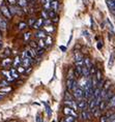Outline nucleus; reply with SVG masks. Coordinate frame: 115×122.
<instances>
[{
	"label": "nucleus",
	"instance_id": "nucleus-24",
	"mask_svg": "<svg viewBox=\"0 0 115 122\" xmlns=\"http://www.w3.org/2000/svg\"><path fill=\"white\" fill-rule=\"evenodd\" d=\"M107 108V102L104 99V100H102L101 102H99V109L101 110V111H104V110Z\"/></svg>",
	"mask_w": 115,
	"mask_h": 122
},
{
	"label": "nucleus",
	"instance_id": "nucleus-4",
	"mask_svg": "<svg viewBox=\"0 0 115 122\" xmlns=\"http://www.w3.org/2000/svg\"><path fill=\"white\" fill-rule=\"evenodd\" d=\"M77 107H78V109H81V110H86V108L88 107V102L85 99H80V100H78V102H77Z\"/></svg>",
	"mask_w": 115,
	"mask_h": 122
},
{
	"label": "nucleus",
	"instance_id": "nucleus-12",
	"mask_svg": "<svg viewBox=\"0 0 115 122\" xmlns=\"http://www.w3.org/2000/svg\"><path fill=\"white\" fill-rule=\"evenodd\" d=\"M80 117L82 118L83 120H88V119H90V114L86 110H82V112H81V114H80Z\"/></svg>",
	"mask_w": 115,
	"mask_h": 122
},
{
	"label": "nucleus",
	"instance_id": "nucleus-50",
	"mask_svg": "<svg viewBox=\"0 0 115 122\" xmlns=\"http://www.w3.org/2000/svg\"><path fill=\"white\" fill-rule=\"evenodd\" d=\"M2 39V34H1V30H0V41Z\"/></svg>",
	"mask_w": 115,
	"mask_h": 122
},
{
	"label": "nucleus",
	"instance_id": "nucleus-10",
	"mask_svg": "<svg viewBox=\"0 0 115 122\" xmlns=\"http://www.w3.org/2000/svg\"><path fill=\"white\" fill-rule=\"evenodd\" d=\"M107 108H115V94H113L107 102Z\"/></svg>",
	"mask_w": 115,
	"mask_h": 122
},
{
	"label": "nucleus",
	"instance_id": "nucleus-30",
	"mask_svg": "<svg viewBox=\"0 0 115 122\" xmlns=\"http://www.w3.org/2000/svg\"><path fill=\"white\" fill-rule=\"evenodd\" d=\"M45 30L48 32V33H52L54 32V30H55V28L52 26V24L51 25H48V26H45Z\"/></svg>",
	"mask_w": 115,
	"mask_h": 122
},
{
	"label": "nucleus",
	"instance_id": "nucleus-52",
	"mask_svg": "<svg viewBox=\"0 0 115 122\" xmlns=\"http://www.w3.org/2000/svg\"><path fill=\"white\" fill-rule=\"evenodd\" d=\"M110 122H115V118L113 119V120H112V121H110Z\"/></svg>",
	"mask_w": 115,
	"mask_h": 122
},
{
	"label": "nucleus",
	"instance_id": "nucleus-38",
	"mask_svg": "<svg viewBox=\"0 0 115 122\" xmlns=\"http://www.w3.org/2000/svg\"><path fill=\"white\" fill-rule=\"evenodd\" d=\"M30 47H31L32 49H37L38 46H37V44H36L35 41H30Z\"/></svg>",
	"mask_w": 115,
	"mask_h": 122
},
{
	"label": "nucleus",
	"instance_id": "nucleus-25",
	"mask_svg": "<svg viewBox=\"0 0 115 122\" xmlns=\"http://www.w3.org/2000/svg\"><path fill=\"white\" fill-rule=\"evenodd\" d=\"M11 90H13V89H11V87H8V86L0 88V92H1V93H8V92H10Z\"/></svg>",
	"mask_w": 115,
	"mask_h": 122
},
{
	"label": "nucleus",
	"instance_id": "nucleus-34",
	"mask_svg": "<svg viewBox=\"0 0 115 122\" xmlns=\"http://www.w3.org/2000/svg\"><path fill=\"white\" fill-rule=\"evenodd\" d=\"M5 86H8V81H6V80H3V81H1V82H0V88L5 87Z\"/></svg>",
	"mask_w": 115,
	"mask_h": 122
},
{
	"label": "nucleus",
	"instance_id": "nucleus-40",
	"mask_svg": "<svg viewBox=\"0 0 115 122\" xmlns=\"http://www.w3.org/2000/svg\"><path fill=\"white\" fill-rule=\"evenodd\" d=\"M99 121H101V122H109L108 116H102L101 119H99Z\"/></svg>",
	"mask_w": 115,
	"mask_h": 122
},
{
	"label": "nucleus",
	"instance_id": "nucleus-20",
	"mask_svg": "<svg viewBox=\"0 0 115 122\" xmlns=\"http://www.w3.org/2000/svg\"><path fill=\"white\" fill-rule=\"evenodd\" d=\"M44 41H45V42H46V46H51L53 44V39L50 35H47L46 37L44 38Z\"/></svg>",
	"mask_w": 115,
	"mask_h": 122
},
{
	"label": "nucleus",
	"instance_id": "nucleus-22",
	"mask_svg": "<svg viewBox=\"0 0 115 122\" xmlns=\"http://www.w3.org/2000/svg\"><path fill=\"white\" fill-rule=\"evenodd\" d=\"M47 11H48V17H49V19H51V20H53L54 18L57 16V13H55V11L52 10H49Z\"/></svg>",
	"mask_w": 115,
	"mask_h": 122
},
{
	"label": "nucleus",
	"instance_id": "nucleus-28",
	"mask_svg": "<svg viewBox=\"0 0 115 122\" xmlns=\"http://www.w3.org/2000/svg\"><path fill=\"white\" fill-rule=\"evenodd\" d=\"M75 58H76V62H78V61H83V56L81 55L79 52H76V54H75Z\"/></svg>",
	"mask_w": 115,
	"mask_h": 122
},
{
	"label": "nucleus",
	"instance_id": "nucleus-32",
	"mask_svg": "<svg viewBox=\"0 0 115 122\" xmlns=\"http://www.w3.org/2000/svg\"><path fill=\"white\" fill-rule=\"evenodd\" d=\"M18 27H19V30H23L27 27V24L25 22H21V23H19V26Z\"/></svg>",
	"mask_w": 115,
	"mask_h": 122
},
{
	"label": "nucleus",
	"instance_id": "nucleus-8",
	"mask_svg": "<svg viewBox=\"0 0 115 122\" xmlns=\"http://www.w3.org/2000/svg\"><path fill=\"white\" fill-rule=\"evenodd\" d=\"M51 10L55 13H58L59 10V2L58 0H51Z\"/></svg>",
	"mask_w": 115,
	"mask_h": 122
},
{
	"label": "nucleus",
	"instance_id": "nucleus-27",
	"mask_svg": "<svg viewBox=\"0 0 115 122\" xmlns=\"http://www.w3.org/2000/svg\"><path fill=\"white\" fill-rule=\"evenodd\" d=\"M110 86H111V82L109 81V80H107L104 83V86H103V90H105V91H108L109 90V88H110Z\"/></svg>",
	"mask_w": 115,
	"mask_h": 122
},
{
	"label": "nucleus",
	"instance_id": "nucleus-31",
	"mask_svg": "<svg viewBox=\"0 0 115 122\" xmlns=\"http://www.w3.org/2000/svg\"><path fill=\"white\" fill-rule=\"evenodd\" d=\"M44 105H45V107H46V111H47L48 116H51L52 115V111H51V108L49 107V105H47L46 102H44Z\"/></svg>",
	"mask_w": 115,
	"mask_h": 122
},
{
	"label": "nucleus",
	"instance_id": "nucleus-14",
	"mask_svg": "<svg viewBox=\"0 0 115 122\" xmlns=\"http://www.w3.org/2000/svg\"><path fill=\"white\" fill-rule=\"evenodd\" d=\"M76 83V81L74 80V79H68V82H66V87H68V90H72L73 87H74V85Z\"/></svg>",
	"mask_w": 115,
	"mask_h": 122
},
{
	"label": "nucleus",
	"instance_id": "nucleus-9",
	"mask_svg": "<svg viewBox=\"0 0 115 122\" xmlns=\"http://www.w3.org/2000/svg\"><path fill=\"white\" fill-rule=\"evenodd\" d=\"M7 29V22L3 17L0 16V30L1 31H5Z\"/></svg>",
	"mask_w": 115,
	"mask_h": 122
},
{
	"label": "nucleus",
	"instance_id": "nucleus-44",
	"mask_svg": "<svg viewBox=\"0 0 115 122\" xmlns=\"http://www.w3.org/2000/svg\"><path fill=\"white\" fill-rule=\"evenodd\" d=\"M75 75H74V71H73V69L69 71V76H68V79H74Z\"/></svg>",
	"mask_w": 115,
	"mask_h": 122
},
{
	"label": "nucleus",
	"instance_id": "nucleus-43",
	"mask_svg": "<svg viewBox=\"0 0 115 122\" xmlns=\"http://www.w3.org/2000/svg\"><path fill=\"white\" fill-rule=\"evenodd\" d=\"M7 2L10 3V5H16L17 4V0H7Z\"/></svg>",
	"mask_w": 115,
	"mask_h": 122
},
{
	"label": "nucleus",
	"instance_id": "nucleus-18",
	"mask_svg": "<svg viewBox=\"0 0 115 122\" xmlns=\"http://www.w3.org/2000/svg\"><path fill=\"white\" fill-rule=\"evenodd\" d=\"M21 62H22L21 58H20L19 56H17L16 58H15V60L13 61V65H14V67H18L19 65H21Z\"/></svg>",
	"mask_w": 115,
	"mask_h": 122
},
{
	"label": "nucleus",
	"instance_id": "nucleus-42",
	"mask_svg": "<svg viewBox=\"0 0 115 122\" xmlns=\"http://www.w3.org/2000/svg\"><path fill=\"white\" fill-rule=\"evenodd\" d=\"M34 22H35V19L34 18H31V19H29V22H28V25L29 26H31L32 27V25L34 24Z\"/></svg>",
	"mask_w": 115,
	"mask_h": 122
},
{
	"label": "nucleus",
	"instance_id": "nucleus-23",
	"mask_svg": "<svg viewBox=\"0 0 115 122\" xmlns=\"http://www.w3.org/2000/svg\"><path fill=\"white\" fill-rule=\"evenodd\" d=\"M83 62H84V65H86L88 68H90L93 65L92 62H91V60H90L89 58H85V59H83Z\"/></svg>",
	"mask_w": 115,
	"mask_h": 122
},
{
	"label": "nucleus",
	"instance_id": "nucleus-49",
	"mask_svg": "<svg viewBox=\"0 0 115 122\" xmlns=\"http://www.w3.org/2000/svg\"><path fill=\"white\" fill-rule=\"evenodd\" d=\"M2 48H3V44H2V41H0V51L2 50Z\"/></svg>",
	"mask_w": 115,
	"mask_h": 122
},
{
	"label": "nucleus",
	"instance_id": "nucleus-29",
	"mask_svg": "<svg viewBox=\"0 0 115 122\" xmlns=\"http://www.w3.org/2000/svg\"><path fill=\"white\" fill-rule=\"evenodd\" d=\"M37 46H38V48H42V49L46 48V42H45L44 38H40V41L37 42Z\"/></svg>",
	"mask_w": 115,
	"mask_h": 122
},
{
	"label": "nucleus",
	"instance_id": "nucleus-33",
	"mask_svg": "<svg viewBox=\"0 0 115 122\" xmlns=\"http://www.w3.org/2000/svg\"><path fill=\"white\" fill-rule=\"evenodd\" d=\"M25 71H26L25 67H23V66H21V65H19L17 67V71L19 72V74H23V72H25Z\"/></svg>",
	"mask_w": 115,
	"mask_h": 122
},
{
	"label": "nucleus",
	"instance_id": "nucleus-39",
	"mask_svg": "<svg viewBox=\"0 0 115 122\" xmlns=\"http://www.w3.org/2000/svg\"><path fill=\"white\" fill-rule=\"evenodd\" d=\"M95 71H96V69H95L94 66L92 65L91 67L89 68V74H90V75H94V74H95Z\"/></svg>",
	"mask_w": 115,
	"mask_h": 122
},
{
	"label": "nucleus",
	"instance_id": "nucleus-1",
	"mask_svg": "<svg viewBox=\"0 0 115 122\" xmlns=\"http://www.w3.org/2000/svg\"><path fill=\"white\" fill-rule=\"evenodd\" d=\"M72 91H73V95H74V97L77 100H80V99L84 98V91H83V89H81L79 86L75 87Z\"/></svg>",
	"mask_w": 115,
	"mask_h": 122
},
{
	"label": "nucleus",
	"instance_id": "nucleus-7",
	"mask_svg": "<svg viewBox=\"0 0 115 122\" xmlns=\"http://www.w3.org/2000/svg\"><path fill=\"white\" fill-rule=\"evenodd\" d=\"M43 25H44V19H43V18H40V19L35 20L34 24L32 25V28H34V29H36V30H38Z\"/></svg>",
	"mask_w": 115,
	"mask_h": 122
},
{
	"label": "nucleus",
	"instance_id": "nucleus-21",
	"mask_svg": "<svg viewBox=\"0 0 115 122\" xmlns=\"http://www.w3.org/2000/svg\"><path fill=\"white\" fill-rule=\"evenodd\" d=\"M27 0H17V4L19 5L20 7H26L27 6Z\"/></svg>",
	"mask_w": 115,
	"mask_h": 122
},
{
	"label": "nucleus",
	"instance_id": "nucleus-15",
	"mask_svg": "<svg viewBox=\"0 0 115 122\" xmlns=\"http://www.w3.org/2000/svg\"><path fill=\"white\" fill-rule=\"evenodd\" d=\"M2 75L4 76L5 78H6V81H15L13 78H11V76H10V71H5V69H3L2 71Z\"/></svg>",
	"mask_w": 115,
	"mask_h": 122
},
{
	"label": "nucleus",
	"instance_id": "nucleus-6",
	"mask_svg": "<svg viewBox=\"0 0 115 122\" xmlns=\"http://www.w3.org/2000/svg\"><path fill=\"white\" fill-rule=\"evenodd\" d=\"M8 8H10V11L11 15H22L23 14V11L21 10V8L16 6V5H10Z\"/></svg>",
	"mask_w": 115,
	"mask_h": 122
},
{
	"label": "nucleus",
	"instance_id": "nucleus-26",
	"mask_svg": "<svg viewBox=\"0 0 115 122\" xmlns=\"http://www.w3.org/2000/svg\"><path fill=\"white\" fill-rule=\"evenodd\" d=\"M95 77H96V81H98V82L102 81L103 74H102V71H99V69H96V71H95Z\"/></svg>",
	"mask_w": 115,
	"mask_h": 122
},
{
	"label": "nucleus",
	"instance_id": "nucleus-51",
	"mask_svg": "<svg viewBox=\"0 0 115 122\" xmlns=\"http://www.w3.org/2000/svg\"><path fill=\"white\" fill-rule=\"evenodd\" d=\"M2 98H3V95H2V94H0V100H1Z\"/></svg>",
	"mask_w": 115,
	"mask_h": 122
},
{
	"label": "nucleus",
	"instance_id": "nucleus-53",
	"mask_svg": "<svg viewBox=\"0 0 115 122\" xmlns=\"http://www.w3.org/2000/svg\"><path fill=\"white\" fill-rule=\"evenodd\" d=\"M10 122H17V121H16V120H11Z\"/></svg>",
	"mask_w": 115,
	"mask_h": 122
},
{
	"label": "nucleus",
	"instance_id": "nucleus-19",
	"mask_svg": "<svg viewBox=\"0 0 115 122\" xmlns=\"http://www.w3.org/2000/svg\"><path fill=\"white\" fill-rule=\"evenodd\" d=\"M114 59H115L114 54H113V53H111L110 58H109V62H108V66H109V68H111L112 66H113V64H114Z\"/></svg>",
	"mask_w": 115,
	"mask_h": 122
},
{
	"label": "nucleus",
	"instance_id": "nucleus-13",
	"mask_svg": "<svg viewBox=\"0 0 115 122\" xmlns=\"http://www.w3.org/2000/svg\"><path fill=\"white\" fill-rule=\"evenodd\" d=\"M90 74H89V68L87 67L86 65H84L82 66V77L84 78H87V77H89Z\"/></svg>",
	"mask_w": 115,
	"mask_h": 122
},
{
	"label": "nucleus",
	"instance_id": "nucleus-41",
	"mask_svg": "<svg viewBox=\"0 0 115 122\" xmlns=\"http://www.w3.org/2000/svg\"><path fill=\"white\" fill-rule=\"evenodd\" d=\"M30 35H31V33L30 32H27L24 34V41H28V39L30 38Z\"/></svg>",
	"mask_w": 115,
	"mask_h": 122
},
{
	"label": "nucleus",
	"instance_id": "nucleus-16",
	"mask_svg": "<svg viewBox=\"0 0 115 122\" xmlns=\"http://www.w3.org/2000/svg\"><path fill=\"white\" fill-rule=\"evenodd\" d=\"M10 76H11V78L14 79V80H16V79H19V72L17 71V69H15V68H11L10 71Z\"/></svg>",
	"mask_w": 115,
	"mask_h": 122
},
{
	"label": "nucleus",
	"instance_id": "nucleus-35",
	"mask_svg": "<svg viewBox=\"0 0 115 122\" xmlns=\"http://www.w3.org/2000/svg\"><path fill=\"white\" fill-rule=\"evenodd\" d=\"M42 17H43L44 20H45V19H49V17H48V11H47L46 10L42 11Z\"/></svg>",
	"mask_w": 115,
	"mask_h": 122
},
{
	"label": "nucleus",
	"instance_id": "nucleus-3",
	"mask_svg": "<svg viewBox=\"0 0 115 122\" xmlns=\"http://www.w3.org/2000/svg\"><path fill=\"white\" fill-rule=\"evenodd\" d=\"M63 113H64V115H69V116H73V117H75V118H77V112L75 111L73 108H71V107H68V106H65L64 108H63Z\"/></svg>",
	"mask_w": 115,
	"mask_h": 122
},
{
	"label": "nucleus",
	"instance_id": "nucleus-37",
	"mask_svg": "<svg viewBox=\"0 0 115 122\" xmlns=\"http://www.w3.org/2000/svg\"><path fill=\"white\" fill-rule=\"evenodd\" d=\"M51 24H52V21H51V19H45V20H44V25H45V26L51 25Z\"/></svg>",
	"mask_w": 115,
	"mask_h": 122
},
{
	"label": "nucleus",
	"instance_id": "nucleus-48",
	"mask_svg": "<svg viewBox=\"0 0 115 122\" xmlns=\"http://www.w3.org/2000/svg\"><path fill=\"white\" fill-rule=\"evenodd\" d=\"M60 50H61V51H63V52H64V51L66 50V48H65V47H63V46H61V47H60Z\"/></svg>",
	"mask_w": 115,
	"mask_h": 122
},
{
	"label": "nucleus",
	"instance_id": "nucleus-17",
	"mask_svg": "<svg viewBox=\"0 0 115 122\" xmlns=\"http://www.w3.org/2000/svg\"><path fill=\"white\" fill-rule=\"evenodd\" d=\"M76 118L73 117V116H69V115H65V117L62 119L61 122H75Z\"/></svg>",
	"mask_w": 115,
	"mask_h": 122
},
{
	"label": "nucleus",
	"instance_id": "nucleus-36",
	"mask_svg": "<svg viewBox=\"0 0 115 122\" xmlns=\"http://www.w3.org/2000/svg\"><path fill=\"white\" fill-rule=\"evenodd\" d=\"M2 55H3V57H8L10 55V49H5L4 53L2 54Z\"/></svg>",
	"mask_w": 115,
	"mask_h": 122
},
{
	"label": "nucleus",
	"instance_id": "nucleus-46",
	"mask_svg": "<svg viewBox=\"0 0 115 122\" xmlns=\"http://www.w3.org/2000/svg\"><path fill=\"white\" fill-rule=\"evenodd\" d=\"M36 122H42V116H41V114H37V116H36Z\"/></svg>",
	"mask_w": 115,
	"mask_h": 122
},
{
	"label": "nucleus",
	"instance_id": "nucleus-45",
	"mask_svg": "<svg viewBox=\"0 0 115 122\" xmlns=\"http://www.w3.org/2000/svg\"><path fill=\"white\" fill-rule=\"evenodd\" d=\"M51 21H52V22H54V23H58V21H59V17H58V15H57V16H56L55 18H54L53 20H51Z\"/></svg>",
	"mask_w": 115,
	"mask_h": 122
},
{
	"label": "nucleus",
	"instance_id": "nucleus-5",
	"mask_svg": "<svg viewBox=\"0 0 115 122\" xmlns=\"http://www.w3.org/2000/svg\"><path fill=\"white\" fill-rule=\"evenodd\" d=\"M1 65H2V67H4V68L10 67V65H13V60H11L10 58H8V57H5L4 59L2 60Z\"/></svg>",
	"mask_w": 115,
	"mask_h": 122
},
{
	"label": "nucleus",
	"instance_id": "nucleus-11",
	"mask_svg": "<svg viewBox=\"0 0 115 122\" xmlns=\"http://www.w3.org/2000/svg\"><path fill=\"white\" fill-rule=\"evenodd\" d=\"M47 36V33H46V31L45 30H40L38 29L37 31H36V33H35V37L36 38H45Z\"/></svg>",
	"mask_w": 115,
	"mask_h": 122
},
{
	"label": "nucleus",
	"instance_id": "nucleus-47",
	"mask_svg": "<svg viewBox=\"0 0 115 122\" xmlns=\"http://www.w3.org/2000/svg\"><path fill=\"white\" fill-rule=\"evenodd\" d=\"M102 47H103V42L99 41V42H98V49H99V50H101Z\"/></svg>",
	"mask_w": 115,
	"mask_h": 122
},
{
	"label": "nucleus",
	"instance_id": "nucleus-2",
	"mask_svg": "<svg viewBox=\"0 0 115 122\" xmlns=\"http://www.w3.org/2000/svg\"><path fill=\"white\" fill-rule=\"evenodd\" d=\"M0 13L2 14V16L4 18H6V19H11V17H13V15H11L10 11V8L4 3H2L1 6H0Z\"/></svg>",
	"mask_w": 115,
	"mask_h": 122
}]
</instances>
